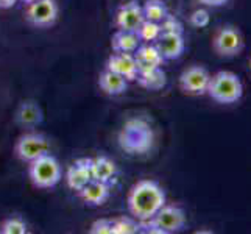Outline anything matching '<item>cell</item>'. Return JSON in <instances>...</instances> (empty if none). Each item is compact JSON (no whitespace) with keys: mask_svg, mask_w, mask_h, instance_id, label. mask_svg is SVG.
I'll use <instances>...</instances> for the list:
<instances>
[{"mask_svg":"<svg viewBox=\"0 0 251 234\" xmlns=\"http://www.w3.org/2000/svg\"><path fill=\"white\" fill-rule=\"evenodd\" d=\"M166 192L153 180H141L128 194V211L136 220L151 219L166 205Z\"/></svg>","mask_w":251,"mask_h":234,"instance_id":"cell-1","label":"cell"},{"mask_svg":"<svg viewBox=\"0 0 251 234\" xmlns=\"http://www.w3.org/2000/svg\"><path fill=\"white\" fill-rule=\"evenodd\" d=\"M154 144V133L144 119H131L119 133V145L129 155H145Z\"/></svg>","mask_w":251,"mask_h":234,"instance_id":"cell-2","label":"cell"},{"mask_svg":"<svg viewBox=\"0 0 251 234\" xmlns=\"http://www.w3.org/2000/svg\"><path fill=\"white\" fill-rule=\"evenodd\" d=\"M206 94L214 102L222 103V105H231V103H236L242 99L244 84H242V80L237 74L229 71H220L211 75Z\"/></svg>","mask_w":251,"mask_h":234,"instance_id":"cell-3","label":"cell"},{"mask_svg":"<svg viewBox=\"0 0 251 234\" xmlns=\"http://www.w3.org/2000/svg\"><path fill=\"white\" fill-rule=\"evenodd\" d=\"M186 227V212L179 206L164 205L151 219L141 222V231L172 234Z\"/></svg>","mask_w":251,"mask_h":234,"instance_id":"cell-4","label":"cell"},{"mask_svg":"<svg viewBox=\"0 0 251 234\" xmlns=\"http://www.w3.org/2000/svg\"><path fill=\"white\" fill-rule=\"evenodd\" d=\"M28 177L34 187L38 189H51L55 187L63 178L61 166L58 159L50 153H46L30 162Z\"/></svg>","mask_w":251,"mask_h":234,"instance_id":"cell-5","label":"cell"},{"mask_svg":"<svg viewBox=\"0 0 251 234\" xmlns=\"http://www.w3.org/2000/svg\"><path fill=\"white\" fill-rule=\"evenodd\" d=\"M212 47L219 56L232 58L240 55V52L245 47V41L239 28L232 27V25H226V27H222L215 34Z\"/></svg>","mask_w":251,"mask_h":234,"instance_id":"cell-6","label":"cell"},{"mask_svg":"<svg viewBox=\"0 0 251 234\" xmlns=\"http://www.w3.org/2000/svg\"><path fill=\"white\" fill-rule=\"evenodd\" d=\"M14 153L21 161L31 162L39 156L49 153V141L41 133H27L17 139Z\"/></svg>","mask_w":251,"mask_h":234,"instance_id":"cell-7","label":"cell"},{"mask_svg":"<svg viewBox=\"0 0 251 234\" xmlns=\"http://www.w3.org/2000/svg\"><path fill=\"white\" fill-rule=\"evenodd\" d=\"M25 19L33 27L47 28L58 19V5L55 0H38V2L28 3Z\"/></svg>","mask_w":251,"mask_h":234,"instance_id":"cell-8","label":"cell"},{"mask_svg":"<svg viewBox=\"0 0 251 234\" xmlns=\"http://www.w3.org/2000/svg\"><path fill=\"white\" fill-rule=\"evenodd\" d=\"M211 74L203 66H190L179 75V89L187 95H204Z\"/></svg>","mask_w":251,"mask_h":234,"instance_id":"cell-9","label":"cell"},{"mask_svg":"<svg viewBox=\"0 0 251 234\" xmlns=\"http://www.w3.org/2000/svg\"><path fill=\"white\" fill-rule=\"evenodd\" d=\"M145 21L142 5L137 0H128L124 5L119 6L116 14V25L117 30L125 31H137L141 24Z\"/></svg>","mask_w":251,"mask_h":234,"instance_id":"cell-10","label":"cell"},{"mask_svg":"<svg viewBox=\"0 0 251 234\" xmlns=\"http://www.w3.org/2000/svg\"><path fill=\"white\" fill-rule=\"evenodd\" d=\"M92 158H80L74 164H71L66 173V181L67 186L75 192H78L81 187L92 180V170H91Z\"/></svg>","mask_w":251,"mask_h":234,"instance_id":"cell-11","label":"cell"},{"mask_svg":"<svg viewBox=\"0 0 251 234\" xmlns=\"http://www.w3.org/2000/svg\"><path fill=\"white\" fill-rule=\"evenodd\" d=\"M154 46H156L164 59H178L184 53L186 42L181 33L162 31L159 38L154 41Z\"/></svg>","mask_w":251,"mask_h":234,"instance_id":"cell-12","label":"cell"},{"mask_svg":"<svg viewBox=\"0 0 251 234\" xmlns=\"http://www.w3.org/2000/svg\"><path fill=\"white\" fill-rule=\"evenodd\" d=\"M106 71H111L120 77H124L126 81H134L137 74H139L133 53H119V52L112 53L108 58Z\"/></svg>","mask_w":251,"mask_h":234,"instance_id":"cell-13","label":"cell"},{"mask_svg":"<svg viewBox=\"0 0 251 234\" xmlns=\"http://www.w3.org/2000/svg\"><path fill=\"white\" fill-rule=\"evenodd\" d=\"M133 56L139 72H147L151 71V69L162 67L164 61H166L154 44H141L136 49Z\"/></svg>","mask_w":251,"mask_h":234,"instance_id":"cell-14","label":"cell"},{"mask_svg":"<svg viewBox=\"0 0 251 234\" xmlns=\"http://www.w3.org/2000/svg\"><path fill=\"white\" fill-rule=\"evenodd\" d=\"M109 184L97 180H91L84 187L78 190V195L88 206H101L109 198Z\"/></svg>","mask_w":251,"mask_h":234,"instance_id":"cell-15","label":"cell"},{"mask_svg":"<svg viewBox=\"0 0 251 234\" xmlns=\"http://www.w3.org/2000/svg\"><path fill=\"white\" fill-rule=\"evenodd\" d=\"M14 119H16L17 125L25 127V128H33L42 122L44 114H42V109L38 105V102L25 100L21 103V106L17 108Z\"/></svg>","mask_w":251,"mask_h":234,"instance_id":"cell-16","label":"cell"},{"mask_svg":"<svg viewBox=\"0 0 251 234\" xmlns=\"http://www.w3.org/2000/svg\"><path fill=\"white\" fill-rule=\"evenodd\" d=\"M91 170H92V180L101 181V183H106L109 186L116 181L117 166L108 156H95V158H92Z\"/></svg>","mask_w":251,"mask_h":234,"instance_id":"cell-17","label":"cell"},{"mask_svg":"<svg viewBox=\"0 0 251 234\" xmlns=\"http://www.w3.org/2000/svg\"><path fill=\"white\" fill-rule=\"evenodd\" d=\"M141 39L136 31L117 30L111 38V47L119 53H134L136 49L141 46Z\"/></svg>","mask_w":251,"mask_h":234,"instance_id":"cell-18","label":"cell"},{"mask_svg":"<svg viewBox=\"0 0 251 234\" xmlns=\"http://www.w3.org/2000/svg\"><path fill=\"white\" fill-rule=\"evenodd\" d=\"M99 86L108 95H120L128 89V81L124 77L105 69L99 77Z\"/></svg>","mask_w":251,"mask_h":234,"instance_id":"cell-19","label":"cell"},{"mask_svg":"<svg viewBox=\"0 0 251 234\" xmlns=\"http://www.w3.org/2000/svg\"><path fill=\"white\" fill-rule=\"evenodd\" d=\"M136 81L147 91H161L167 84V75L162 71V67H156L147 72H139Z\"/></svg>","mask_w":251,"mask_h":234,"instance_id":"cell-20","label":"cell"},{"mask_svg":"<svg viewBox=\"0 0 251 234\" xmlns=\"http://www.w3.org/2000/svg\"><path fill=\"white\" fill-rule=\"evenodd\" d=\"M142 11H144V17L147 21L159 24L167 17L169 8L162 0H147V2L142 5Z\"/></svg>","mask_w":251,"mask_h":234,"instance_id":"cell-21","label":"cell"},{"mask_svg":"<svg viewBox=\"0 0 251 234\" xmlns=\"http://www.w3.org/2000/svg\"><path fill=\"white\" fill-rule=\"evenodd\" d=\"M141 233V222L134 217L112 219V234H136Z\"/></svg>","mask_w":251,"mask_h":234,"instance_id":"cell-22","label":"cell"},{"mask_svg":"<svg viewBox=\"0 0 251 234\" xmlns=\"http://www.w3.org/2000/svg\"><path fill=\"white\" fill-rule=\"evenodd\" d=\"M137 36L142 42H154L161 34V25L158 22H151V21H144L141 24V27L137 28Z\"/></svg>","mask_w":251,"mask_h":234,"instance_id":"cell-23","label":"cell"},{"mask_svg":"<svg viewBox=\"0 0 251 234\" xmlns=\"http://www.w3.org/2000/svg\"><path fill=\"white\" fill-rule=\"evenodd\" d=\"M27 230V223L19 215L6 219L2 225H0V233L2 234H25Z\"/></svg>","mask_w":251,"mask_h":234,"instance_id":"cell-24","label":"cell"},{"mask_svg":"<svg viewBox=\"0 0 251 234\" xmlns=\"http://www.w3.org/2000/svg\"><path fill=\"white\" fill-rule=\"evenodd\" d=\"M159 25H161V33L169 31V33H181L183 34V24H181L175 16L167 14V17L162 22H159Z\"/></svg>","mask_w":251,"mask_h":234,"instance_id":"cell-25","label":"cell"},{"mask_svg":"<svg viewBox=\"0 0 251 234\" xmlns=\"http://www.w3.org/2000/svg\"><path fill=\"white\" fill-rule=\"evenodd\" d=\"M92 234H112V219H100L91 225Z\"/></svg>","mask_w":251,"mask_h":234,"instance_id":"cell-26","label":"cell"},{"mask_svg":"<svg viewBox=\"0 0 251 234\" xmlns=\"http://www.w3.org/2000/svg\"><path fill=\"white\" fill-rule=\"evenodd\" d=\"M190 24L197 28L206 27V25L209 24V14H207V11H204V10H197L192 13V16H190Z\"/></svg>","mask_w":251,"mask_h":234,"instance_id":"cell-27","label":"cell"},{"mask_svg":"<svg viewBox=\"0 0 251 234\" xmlns=\"http://www.w3.org/2000/svg\"><path fill=\"white\" fill-rule=\"evenodd\" d=\"M200 2L206 6H214V8H217V6H223L225 3H228L229 0H200Z\"/></svg>","mask_w":251,"mask_h":234,"instance_id":"cell-28","label":"cell"},{"mask_svg":"<svg viewBox=\"0 0 251 234\" xmlns=\"http://www.w3.org/2000/svg\"><path fill=\"white\" fill-rule=\"evenodd\" d=\"M17 0H0V10H8L16 5Z\"/></svg>","mask_w":251,"mask_h":234,"instance_id":"cell-29","label":"cell"},{"mask_svg":"<svg viewBox=\"0 0 251 234\" xmlns=\"http://www.w3.org/2000/svg\"><path fill=\"white\" fill-rule=\"evenodd\" d=\"M24 3H33V2H38V0H22Z\"/></svg>","mask_w":251,"mask_h":234,"instance_id":"cell-30","label":"cell"}]
</instances>
